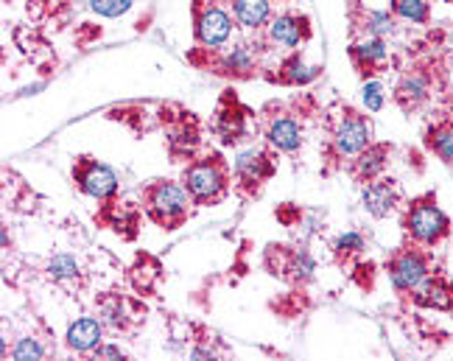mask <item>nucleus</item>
Masks as SVG:
<instances>
[{
  "instance_id": "1",
  "label": "nucleus",
  "mask_w": 453,
  "mask_h": 361,
  "mask_svg": "<svg viewBox=\"0 0 453 361\" xmlns=\"http://www.w3.org/2000/svg\"><path fill=\"white\" fill-rule=\"evenodd\" d=\"M182 185L194 204H219L230 191V165L219 151H207L185 165Z\"/></svg>"
},
{
  "instance_id": "2",
  "label": "nucleus",
  "mask_w": 453,
  "mask_h": 361,
  "mask_svg": "<svg viewBox=\"0 0 453 361\" xmlns=\"http://www.w3.org/2000/svg\"><path fill=\"white\" fill-rule=\"evenodd\" d=\"M141 199L146 216L163 230L182 227L190 216V204H194V199L185 191V185L171 180H151L141 191Z\"/></svg>"
},
{
  "instance_id": "3",
  "label": "nucleus",
  "mask_w": 453,
  "mask_h": 361,
  "mask_svg": "<svg viewBox=\"0 0 453 361\" xmlns=\"http://www.w3.org/2000/svg\"><path fill=\"white\" fill-rule=\"evenodd\" d=\"M403 230L411 238V244L437 247L440 241L450 233V219L442 213V208L437 204V196L426 194V196H417L406 208Z\"/></svg>"
},
{
  "instance_id": "4",
  "label": "nucleus",
  "mask_w": 453,
  "mask_h": 361,
  "mask_svg": "<svg viewBox=\"0 0 453 361\" xmlns=\"http://www.w3.org/2000/svg\"><path fill=\"white\" fill-rule=\"evenodd\" d=\"M370 143H372L370 118L353 107H344L339 124L334 129V137H330V154H334L336 160L356 157V154H361Z\"/></svg>"
},
{
  "instance_id": "5",
  "label": "nucleus",
  "mask_w": 453,
  "mask_h": 361,
  "mask_svg": "<svg viewBox=\"0 0 453 361\" xmlns=\"http://www.w3.org/2000/svg\"><path fill=\"white\" fill-rule=\"evenodd\" d=\"M73 182L79 185V191L90 199H98V202H112L118 196V174L107 165V163H98L96 157H76L73 163Z\"/></svg>"
},
{
  "instance_id": "6",
  "label": "nucleus",
  "mask_w": 453,
  "mask_h": 361,
  "mask_svg": "<svg viewBox=\"0 0 453 361\" xmlns=\"http://www.w3.org/2000/svg\"><path fill=\"white\" fill-rule=\"evenodd\" d=\"M387 272L397 295H411V291L431 274V266H428L426 252L414 247H400L397 252L387 257Z\"/></svg>"
},
{
  "instance_id": "7",
  "label": "nucleus",
  "mask_w": 453,
  "mask_h": 361,
  "mask_svg": "<svg viewBox=\"0 0 453 361\" xmlns=\"http://www.w3.org/2000/svg\"><path fill=\"white\" fill-rule=\"evenodd\" d=\"M194 14H196V26H194L196 42L204 50H216V48H221L226 40H230V34H233V17L226 14V9H221L219 4H213V0H207V4L196 0Z\"/></svg>"
},
{
  "instance_id": "8",
  "label": "nucleus",
  "mask_w": 453,
  "mask_h": 361,
  "mask_svg": "<svg viewBox=\"0 0 453 361\" xmlns=\"http://www.w3.org/2000/svg\"><path fill=\"white\" fill-rule=\"evenodd\" d=\"M274 157L272 151L266 149H247L241 151L235 163H233V174H235V182H238V191L247 194V196H255L260 191V185H264L272 174H274Z\"/></svg>"
},
{
  "instance_id": "9",
  "label": "nucleus",
  "mask_w": 453,
  "mask_h": 361,
  "mask_svg": "<svg viewBox=\"0 0 453 361\" xmlns=\"http://www.w3.org/2000/svg\"><path fill=\"white\" fill-rule=\"evenodd\" d=\"M213 129L224 146H238L243 137L250 134V112L233 90H224L219 107H216Z\"/></svg>"
},
{
  "instance_id": "10",
  "label": "nucleus",
  "mask_w": 453,
  "mask_h": 361,
  "mask_svg": "<svg viewBox=\"0 0 453 361\" xmlns=\"http://www.w3.org/2000/svg\"><path fill=\"white\" fill-rule=\"evenodd\" d=\"M266 257H277V264L266 261L272 274L291 283H308L313 280V272H317V261L305 247H269Z\"/></svg>"
},
{
  "instance_id": "11",
  "label": "nucleus",
  "mask_w": 453,
  "mask_h": 361,
  "mask_svg": "<svg viewBox=\"0 0 453 361\" xmlns=\"http://www.w3.org/2000/svg\"><path fill=\"white\" fill-rule=\"evenodd\" d=\"M165 143L173 160H194V154L202 143L199 137V120L194 112H180L165 127Z\"/></svg>"
},
{
  "instance_id": "12",
  "label": "nucleus",
  "mask_w": 453,
  "mask_h": 361,
  "mask_svg": "<svg viewBox=\"0 0 453 361\" xmlns=\"http://www.w3.org/2000/svg\"><path fill=\"white\" fill-rule=\"evenodd\" d=\"M431 93H434V73H431V67L420 65V67H409V71L400 76L395 88V101L406 112H411L420 104H426Z\"/></svg>"
},
{
  "instance_id": "13",
  "label": "nucleus",
  "mask_w": 453,
  "mask_h": 361,
  "mask_svg": "<svg viewBox=\"0 0 453 361\" xmlns=\"http://www.w3.org/2000/svg\"><path fill=\"white\" fill-rule=\"evenodd\" d=\"M361 202L364 211L375 219H387L389 213H395L397 202H400V188L392 177H378L372 182L364 185L361 191Z\"/></svg>"
},
{
  "instance_id": "14",
  "label": "nucleus",
  "mask_w": 453,
  "mask_h": 361,
  "mask_svg": "<svg viewBox=\"0 0 453 361\" xmlns=\"http://www.w3.org/2000/svg\"><path fill=\"white\" fill-rule=\"evenodd\" d=\"M411 300L420 308H434V311L453 314V283L440 278V274H428V278L411 291Z\"/></svg>"
},
{
  "instance_id": "15",
  "label": "nucleus",
  "mask_w": 453,
  "mask_h": 361,
  "mask_svg": "<svg viewBox=\"0 0 453 361\" xmlns=\"http://www.w3.org/2000/svg\"><path fill=\"white\" fill-rule=\"evenodd\" d=\"M308 20L297 14H280L266 26V37L272 45H280V48H297L308 40Z\"/></svg>"
},
{
  "instance_id": "16",
  "label": "nucleus",
  "mask_w": 453,
  "mask_h": 361,
  "mask_svg": "<svg viewBox=\"0 0 453 361\" xmlns=\"http://www.w3.org/2000/svg\"><path fill=\"white\" fill-rule=\"evenodd\" d=\"M389 157H392V146L389 143H370L361 154H356V160H353V177H356V182L367 185V182L383 177Z\"/></svg>"
},
{
  "instance_id": "17",
  "label": "nucleus",
  "mask_w": 453,
  "mask_h": 361,
  "mask_svg": "<svg viewBox=\"0 0 453 361\" xmlns=\"http://www.w3.org/2000/svg\"><path fill=\"white\" fill-rule=\"evenodd\" d=\"M266 141L277 151L294 154L303 146V127L297 124V118H291V115H274L266 124Z\"/></svg>"
},
{
  "instance_id": "18",
  "label": "nucleus",
  "mask_w": 453,
  "mask_h": 361,
  "mask_svg": "<svg viewBox=\"0 0 453 361\" xmlns=\"http://www.w3.org/2000/svg\"><path fill=\"white\" fill-rule=\"evenodd\" d=\"M101 336H104V322L96 317H81V319L71 322V328L65 334V342H67V348L76 353H93L101 345Z\"/></svg>"
},
{
  "instance_id": "19",
  "label": "nucleus",
  "mask_w": 453,
  "mask_h": 361,
  "mask_svg": "<svg viewBox=\"0 0 453 361\" xmlns=\"http://www.w3.org/2000/svg\"><path fill=\"white\" fill-rule=\"evenodd\" d=\"M219 76H230V79H252L257 73V62L252 57V50L247 45H235L233 50L216 62V71Z\"/></svg>"
},
{
  "instance_id": "20",
  "label": "nucleus",
  "mask_w": 453,
  "mask_h": 361,
  "mask_svg": "<svg viewBox=\"0 0 453 361\" xmlns=\"http://www.w3.org/2000/svg\"><path fill=\"white\" fill-rule=\"evenodd\" d=\"M350 57H353L358 71H375L378 65L387 62L389 45H387V40H383V37H367L364 42H356L350 48Z\"/></svg>"
},
{
  "instance_id": "21",
  "label": "nucleus",
  "mask_w": 453,
  "mask_h": 361,
  "mask_svg": "<svg viewBox=\"0 0 453 361\" xmlns=\"http://www.w3.org/2000/svg\"><path fill=\"white\" fill-rule=\"evenodd\" d=\"M98 314H101V322L112 331H129V325L134 322V317H129V311H127V300L115 295V291L101 297Z\"/></svg>"
},
{
  "instance_id": "22",
  "label": "nucleus",
  "mask_w": 453,
  "mask_h": 361,
  "mask_svg": "<svg viewBox=\"0 0 453 361\" xmlns=\"http://www.w3.org/2000/svg\"><path fill=\"white\" fill-rule=\"evenodd\" d=\"M233 14L243 28H264L272 14V0H233Z\"/></svg>"
},
{
  "instance_id": "23",
  "label": "nucleus",
  "mask_w": 453,
  "mask_h": 361,
  "mask_svg": "<svg viewBox=\"0 0 453 361\" xmlns=\"http://www.w3.org/2000/svg\"><path fill=\"white\" fill-rule=\"evenodd\" d=\"M426 146L442 163H453V118H445L426 132Z\"/></svg>"
},
{
  "instance_id": "24",
  "label": "nucleus",
  "mask_w": 453,
  "mask_h": 361,
  "mask_svg": "<svg viewBox=\"0 0 453 361\" xmlns=\"http://www.w3.org/2000/svg\"><path fill=\"white\" fill-rule=\"evenodd\" d=\"M317 76H319V67H308L300 57H288L280 67H277V73L272 79L280 84H294V88H300V84H308Z\"/></svg>"
},
{
  "instance_id": "25",
  "label": "nucleus",
  "mask_w": 453,
  "mask_h": 361,
  "mask_svg": "<svg viewBox=\"0 0 453 361\" xmlns=\"http://www.w3.org/2000/svg\"><path fill=\"white\" fill-rule=\"evenodd\" d=\"M48 274H50V280H57V283H71V280H79V274H81V266L73 255H54L48 261Z\"/></svg>"
},
{
  "instance_id": "26",
  "label": "nucleus",
  "mask_w": 453,
  "mask_h": 361,
  "mask_svg": "<svg viewBox=\"0 0 453 361\" xmlns=\"http://www.w3.org/2000/svg\"><path fill=\"white\" fill-rule=\"evenodd\" d=\"M364 250H367V241H364V235L356 233V230L342 233V235L334 241V255H336V261H339V264L353 261V257H358Z\"/></svg>"
},
{
  "instance_id": "27",
  "label": "nucleus",
  "mask_w": 453,
  "mask_h": 361,
  "mask_svg": "<svg viewBox=\"0 0 453 361\" xmlns=\"http://www.w3.org/2000/svg\"><path fill=\"white\" fill-rule=\"evenodd\" d=\"M395 14L403 17V20H411L417 26L428 23V4L426 0H395Z\"/></svg>"
},
{
  "instance_id": "28",
  "label": "nucleus",
  "mask_w": 453,
  "mask_h": 361,
  "mask_svg": "<svg viewBox=\"0 0 453 361\" xmlns=\"http://www.w3.org/2000/svg\"><path fill=\"white\" fill-rule=\"evenodd\" d=\"M364 31L370 34V37H389L395 31V20L389 12H367L364 14Z\"/></svg>"
},
{
  "instance_id": "29",
  "label": "nucleus",
  "mask_w": 453,
  "mask_h": 361,
  "mask_svg": "<svg viewBox=\"0 0 453 361\" xmlns=\"http://www.w3.org/2000/svg\"><path fill=\"white\" fill-rule=\"evenodd\" d=\"M90 9L101 17H110V20H115V17L127 14L132 9V0H90Z\"/></svg>"
},
{
  "instance_id": "30",
  "label": "nucleus",
  "mask_w": 453,
  "mask_h": 361,
  "mask_svg": "<svg viewBox=\"0 0 453 361\" xmlns=\"http://www.w3.org/2000/svg\"><path fill=\"white\" fill-rule=\"evenodd\" d=\"M12 356H14L17 361H37V358H42V356H45V348L40 345L37 339L26 336V339H20V342H17V345H14Z\"/></svg>"
},
{
  "instance_id": "31",
  "label": "nucleus",
  "mask_w": 453,
  "mask_h": 361,
  "mask_svg": "<svg viewBox=\"0 0 453 361\" xmlns=\"http://www.w3.org/2000/svg\"><path fill=\"white\" fill-rule=\"evenodd\" d=\"M364 107H367L370 112H378L383 107V84L380 81L364 84Z\"/></svg>"
},
{
  "instance_id": "32",
  "label": "nucleus",
  "mask_w": 453,
  "mask_h": 361,
  "mask_svg": "<svg viewBox=\"0 0 453 361\" xmlns=\"http://www.w3.org/2000/svg\"><path fill=\"white\" fill-rule=\"evenodd\" d=\"M93 356H96V358H124L127 353L120 350V348H112V345H98V348L93 350Z\"/></svg>"
},
{
  "instance_id": "33",
  "label": "nucleus",
  "mask_w": 453,
  "mask_h": 361,
  "mask_svg": "<svg viewBox=\"0 0 453 361\" xmlns=\"http://www.w3.org/2000/svg\"><path fill=\"white\" fill-rule=\"evenodd\" d=\"M445 110H448V118H453V93H450L448 101H445Z\"/></svg>"
}]
</instances>
